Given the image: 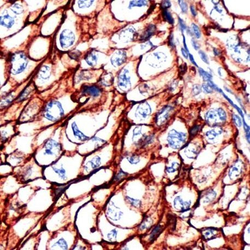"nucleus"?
<instances>
[{
    "mask_svg": "<svg viewBox=\"0 0 250 250\" xmlns=\"http://www.w3.org/2000/svg\"><path fill=\"white\" fill-rule=\"evenodd\" d=\"M64 115V110L61 103L56 101H52L46 105L44 109V116L48 120L57 121Z\"/></svg>",
    "mask_w": 250,
    "mask_h": 250,
    "instance_id": "nucleus-1",
    "label": "nucleus"
},
{
    "mask_svg": "<svg viewBox=\"0 0 250 250\" xmlns=\"http://www.w3.org/2000/svg\"><path fill=\"white\" fill-rule=\"evenodd\" d=\"M11 63V73L16 75L25 70L28 63V60L24 53L17 52L12 55Z\"/></svg>",
    "mask_w": 250,
    "mask_h": 250,
    "instance_id": "nucleus-2",
    "label": "nucleus"
},
{
    "mask_svg": "<svg viewBox=\"0 0 250 250\" xmlns=\"http://www.w3.org/2000/svg\"><path fill=\"white\" fill-rule=\"evenodd\" d=\"M186 138V133L173 129L168 132L167 141L170 147L174 149H179L185 144Z\"/></svg>",
    "mask_w": 250,
    "mask_h": 250,
    "instance_id": "nucleus-3",
    "label": "nucleus"
},
{
    "mask_svg": "<svg viewBox=\"0 0 250 250\" xmlns=\"http://www.w3.org/2000/svg\"><path fill=\"white\" fill-rule=\"evenodd\" d=\"M118 85L121 90L127 91L131 86L130 77L129 71L126 68H123L120 71L118 75Z\"/></svg>",
    "mask_w": 250,
    "mask_h": 250,
    "instance_id": "nucleus-4",
    "label": "nucleus"
},
{
    "mask_svg": "<svg viewBox=\"0 0 250 250\" xmlns=\"http://www.w3.org/2000/svg\"><path fill=\"white\" fill-rule=\"evenodd\" d=\"M173 111V108L170 105H166L162 108L155 116V123L161 126L167 122Z\"/></svg>",
    "mask_w": 250,
    "mask_h": 250,
    "instance_id": "nucleus-5",
    "label": "nucleus"
},
{
    "mask_svg": "<svg viewBox=\"0 0 250 250\" xmlns=\"http://www.w3.org/2000/svg\"><path fill=\"white\" fill-rule=\"evenodd\" d=\"M75 41V36L72 31L66 29L64 30L60 36V42L61 46L64 48H67L73 45Z\"/></svg>",
    "mask_w": 250,
    "mask_h": 250,
    "instance_id": "nucleus-6",
    "label": "nucleus"
},
{
    "mask_svg": "<svg viewBox=\"0 0 250 250\" xmlns=\"http://www.w3.org/2000/svg\"><path fill=\"white\" fill-rule=\"evenodd\" d=\"M205 120L211 126H217L224 122L219 116L217 109H213L208 111L205 115Z\"/></svg>",
    "mask_w": 250,
    "mask_h": 250,
    "instance_id": "nucleus-7",
    "label": "nucleus"
},
{
    "mask_svg": "<svg viewBox=\"0 0 250 250\" xmlns=\"http://www.w3.org/2000/svg\"><path fill=\"white\" fill-rule=\"evenodd\" d=\"M152 112L151 107L147 102H143L140 103L137 107L136 115L143 119H145L151 114Z\"/></svg>",
    "mask_w": 250,
    "mask_h": 250,
    "instance_id": "nucleus-8",
    "label": "nucleus"
},
{
    "mask_svg": "<svg viewBox=\"0 0 250 250\" xmlns=\"http://www.w3.org/2000/svg\"><path fill=\"white\" fill-rule=\"evenodd\" d=\"M126 54L124 50H118L112 55L110 61L112 65L115 67L120 66L126 60Z\"/></svg>",
    "mask_w": 250,
    "mask_h": 250,
    "instance_id": "nucleus-9",
    "label": "nucleus"
},
{
    "mask_svg": "<svg viewBox=\"0 0 250 250\" xmlns=\"http://www.w3.org/2000/svg\"><path fill=\"white\" fill-rule=\"evenodd\" d=\"M191 204V202L183 200L182 198L180 196H177L175 198L174 200V208L180 210L181 213H185L190 210V207Z\"/></svg>",
    "mask_w": 250,
    "mask_h": 250,
    "instance_id": "nucleus-10",
    "label": "nucleus"
},
{
    "mask_svg": "<svg viewBox=\"0 0 250 250\" xmlns=\"http://www.w3.org/2000/svg\"><path fill=\"white\" fill-rule=\"evenodd\" d=\"M122 214L123 213L120 210V209L115 206L113 203L110 205V207L107 211V216L108 217V218L114 221L120 219Z\"/></svg>",
    "mask_w": 250,
    "mask_h": 250,
    "instance_id": "nucleus-11",
    "label": "nucleus"
},
{
    "mask_svg": "<svg viewBox=\"0 0 250 250\" xmlns=\"http://www.w3.org/2000/svg\"><path fill=\"white\" fill-rule=\"evenodd\" d=\"M203 238L205 240H210L214 239L217 238V235L218 234L219 230L215 228H206L200 230Z\"/></svg>",
    "mask_w": 250,
    "mask_h": 250,
    "instance_id": "nucleus-12",
    "label": "nucleus"
},
{
    "mask_svg": "<svg viewBox=\"0 0 250 250\" xmlns=\"http://www.w3.org/2000/svg\"><path fill=\"white\" fill-rule=\"evenodd\" d=\"M101 91V89L96 86H84L82 89L83 94L90 95L94 97L99 96Z\"/></svg>",
    "mask_w": 250,
    "mask_h": 250,
    "instance_id": "nucleus-13",
    "label": "nucleus"
},
{
    "mask_svg": "<svg viewBox=\"0 0 250 250\" xmlns=\"http://www.w3.org/2000/svg\"><path fill=\"white\" fill-rule=\"evenodd\" d=\"M1 24L8 29H10L14 23V19L10 16L8 12L5 11L1 16Z\"/></svg>",
    "mask_w": 250,
    "mask_h": 250,
    "instance_id": "nucleus-14",
    "label": "nucleus"
},
{
    "mask_svg": "<svg viewBox=\"0 0 250 250\" xmlns=\"http://www.w3.org/2000/svg\"><path fill=\"white\" fill-rule=\"evenodd\" d=\"M45 148L46 154H47V155H53L54 152L52 150L54 149L60 150V144L52 139H49V141H47V143L45 144Z\"/></svg>",
    "mask_w": 250,
    "mask_h": 250,
    "instance_id": "nucleus-15",
    "label": "nucleus"
},
{
    "mask_svg": "<svg viewBox=\"0 0 250 250\" xmlns=\"http://www.w3.org/2000/svg\"><path fill=\"white\" fill-rule=\"evenodd\" d=\"M72 128L73 130L74 136H75L79 140L82 141H85L89 139V137L85 136L83 133L79 130L78 128V126L75 122H74L72 124Z\"/></svg>",
    "mask_w": 250,
    "mask_h": 250,
    "instance_id": "nucleus-16",
    "label": "nucleus"
},
{
    "mask_svg": "<svg viewBox=\"0 0 250 250\" xmlns=\"http://www.w3.org/2000/svg\"><path fill=\"white\" fill-rule=\"evenodd\" d=\"M114 82V77L111 73H107L105 74L101 78L100 83L105 86H110Z\"/></svg>",
    "mask_w": 250,
    "mask_h": 250,
    "instance_id": "nucleus-17",
    "label": "nucleus"
},
{
    "mask_svg": "<svg viewBox=\"0 0 250 250\" xmlns=\"http://www.w3.org/2000/svg\"><path fill=\"white\" fill-rule=\"evenodd\" d=\"M98 57L93 52H88L85 57V60L89 66L93 67L95 66L97 62Z\"/></svg>",
    "mask_w": 250,
    "mask_h": 250,
    "instance_id": "nucleus-18",
    "label": "nucleus"
},
{
    "mask_svg": "<svg viewBox=\"0 0 250 250\" xmlns=\"http://www.w3.org/2000/svg\"><path fill=\"white\" fill-rule=\"evenodd\" d=\"M164 229V226L159 224L152 230L150 237V241L152 243L160 235Z\"/></svg>",
    "mask_w": 250,
    "mask_h": 250,
    "instance_id": "nucleus-19",
    "label": "nucleus"
},
{
    "mask_svg": "<svg viewBox=\"0 0 250 250\" xmlns=\"http://www.w3.org/2000/svg\"><path fill=\"white\" fill-rule=\"evenodd\" d=\"M50 75H51L50 68L47 66H43L39 70V72L38 73L39 78L44 80H47L49 78Z\"/></svg>",
    "mask_w": 250,
    "mask_h": 250,
    "instance_id": "nucleus-20",
    "label": "nucleus"
},
{
    "mask_svg": "<svg viewBox=\"0 0 250 250\" xmlns=\"http://www.w3.org/2000/svg\"><path fill=\"white\" fill-rule=\"evenodd\" d=\"M187 148L186 147V149L185 150V153L186 156L188 158L191 159L195 158V157L197 156L199 152L198 149L194 146L191 147H189V146H187Z\"/></svg>",
    "mask_w": 250,
    "mask_h": 250,
    "instance_id": "nucleus-21",
    "label": "nucleus"
},
{
    "mask_svg": "<svg viewBox=\"0 0 250 250\" xmlns=\"http://www.w3.org/2000/svg\"><path fill=\"white\" fill-rule=\"evenodd\" d=\"M216 197V193L213 190H210L207 191L205 193L204 198L203 199L204 203H209L214 200V199Z\"/></svg>",
    "mask_w": 250,
    "mask_h": 250,
    "instance_id": "nucleus-22",
    "label": "nucleus"
},
{
    "mask_svg": "<svg viewBox=\"0 0 250 250\" xmlns=\"http://www.w3.org/2000/svg\"><path fill=\"white\" fill-rule=\"evenodd\" d=\"M221 133H222L221 129L217 128V129H214V130H209L206 133L205 136L208 140L213 141L215 139L216 137H217Z\"/></svg>",
    "mask_w": 250,
    "mask_h": 250,
    "instance_id": "nucleus-23",
    "label": "nucleus"
},
{
    "mask_svg": "<svg viewBox=\"0 0 250 250\" xmlns=\"http://www.w3.org/2000/svg\"><path fill=\"white\" fill-rule=\"evenodd\" d=\"M155 30H156L155 26H154L153 25H150V26H148L146 31L144 33L142 37H141V40L147 39L148 38H149V37H150L154 34Z\"/></svg>",
    "mask_w": 250,
    "mask_h": 250,
    "instance_id": "nucleus-24",
    "label": "nucleus"
},
{
    "mask_svg": "<svg viewBox=\"0 0 250 250\" xmlns=\"http://www.w3.org/2000/svg\"><path fill=\"white\" fill-rule=\"evenodd\" d=\"M152 224H153L152 219L151 218H150L149 217H146L143 219L141 224L139 225V229H140L141 230L149 229L151 227Z\"/></svg>",
    "mask_w": 250,
    "mask_h": 250,
    "instance_id": "nucleus-25",
    "label": "nucleus"
},
{
    "mask_svg": "<svg viewBox=\"0 0 250 250\" xmlns=\"http://www.w3.org/2000/svg\"><path fill=\"white\" fill-rule=\"evenodd\" d=\"M241 173V169L238 166H235L232 167L229 171V177L231 179L238 177Z\"/></svg>",
    "mask_w": 250,
    "mask_h": 250,
    "instance_id": "nucleus-26",
    "label": "nucleus"
},
{
    "mask_svg": "<svg viewBox=\"0 0 250 250\" xmlns=\"http://www.w3.org/2000/svg\"><path fill=\"white\" fill-rule=\"evenodd\" d=\"M101 164V158H100V157L96 156L94 157L91 161L88 162V163L86 164V166L89 165L91 167V168L96 169V168L100 166Z\"/></svg>",
    "mask_w": 250,
    "mask_h": 250,
    "instance_id": "nucleus-27",
    "label": "nucleus"
},
{
    "mask_svg": "<svg viewBox=\"0 0 250 250\" xmlns=\"http://www.w3.org/2000/svg\"><path fill=\"white\" fill-rule=\"evenodd\" d=\"M13 99H14V96L12 94L5 96V98H3L1 100V107L4 108L6 106H7L8 104H10L12 102V101L13 100Z\"/></svg>",
    "mask_w": 250,
    "mask_h": 250,
    "instance_id": "nucleus-28",
    "label": "nucleus"
},
{
    "mask_svg": "<svg viewBox=\"0 0 250 250\" xmlns=\"http://www.w3.org/2000/svg\"><path fill=\"white\" fill-rule=\"evenodd\" d=\"M162 16L165 21H167L171 24H173L174 22V19L173 18L171 14L167 10H164L162 12Z\"/></svg>",
    "mask_w": 250,
    "mask_h": 250,
    "instance_id": "nucleus-29",
    "label": "nucleus"
},
{
    "mask_svg": "<svg viewBox=\"0 0 250 250\" xmlns=\"http://www.w3.org/2000/svg\"><path fill=\"white\" fill-rule=\"evenodd\" d=\"M199 72L200 76L204 80L205 82H208V80H211L213 76L210 73L205 71L202 68H199Z\"/></svg>",
    "mask_w": 250,
    "mask_h": 250,
    "instance_id": "nucleus-30",
    "label": "nucleus"
},
{
    "mask_svg": "<svg viewBox=\"0 0 250 250\" xmlns=\"http://www.w3.org/2000/svg\"><path fill=\"white\" fill-rule=\"evenodd\" d=\"M147 5L146 1H130L129 5V8L133 7H142Z\"/></svg>",
    "mask_w": 250,
    "mask_h": 250,
    "instance_id": "nucleus-31",
    "label": "nucleus"
},
{
    "mask_svg": "<svg viewBox=\"0 0 250 250\" xmlns=\"http://www.w3.org/2000/svg\"><path fill=\"white\" fill-rule=\"evenodd\" d=\"M11 10L14 13H15L16 14H18V15L22 13L23 11H24L22 5L18 4V3L14 4L11 7Z\"/></svg>",
    "mask_w": 250,
    "mask_h": 250,
    "instance_id": "nucleus-32",
    "label": "nucleus"
},
{
    "mask_svg": "<svg viewBox=\"0 0 250 250\" xmlns=\"http://www.w3.org/2000/svg\"><path fill=\"white\" fill-rule=\"evenodd\" d=\"M180 167L179 163L176 162H174L172 163V166L171 167L166 168V171L168 173H173L177 171Z\"/></svg>",
    "mask_w": 250,
    "mask_h": 250,
    "instance_id": "nucleus-33",
    "label": "nucleus"
},
{
    "mask_svg": "<svg viewBox=\"0 0 250 250\" xmlns=\"http://www.w3.org/2000/svg\"><path fill=\"white\" fill-rule=\"evenodd\" d=\"M127 200L131 204L132 206L136 208H139L141 205V202L139 199H136L133 198H130L129 197H126Z\"/></svg>",
    "mask_w": 250,
    "mask_h": 250,
    "instance_id": "nucleus-34",
    "label": "nucleus"
},
{
    "mask_svg": "<svg viewBox=\"0 0 250 250\" xmlns=\"http://www.w3.org/2000/svg\"><path fill=\"white\" fill-rule=\"evenodd\" d=\"M94 1H79L78 6L80 8H88L92 5Z\"/></svg>",
    "mask_w": 250,
    "mask_h": 250,
    "instance_id": "nucleus-35",
    "label": "nucleus"
},
{
    "mask_svg": "<svg viewBox=\"0 0 250 250\" xmlns=\"http://www.w3.org/2000/svg\"><path fill=\"white\" fill-rule=\"evenodd\" d=\"M53 170L56 173L59 175V177L62 179L63 180H65L66 179V171L61 167L60 169H58L56 168H53Z\"/></svg>",
    "mask_w": 250,
    "mask_h": 250,
    "instance_id": "nucleus-36",
    "label": "nucleus"
},
{
    "mask_svg": "<svg viewBox=\"0 0 250 250\" xmlns=\"http://www.w3.org/2000/svg\"><path fill=\"white\" fill-rule=\"evenodd\" d=\"M128 161L131 164H137L141 161L140 157L137 155H133L127 158Z\"/></svg>",
    "mask_w": 250,
    "mask_h": 250,
    "instance_id": "nucleus-37",
    "label": "nucleus"
},
{
    "mask_svg": "<svg viewBox=\"0 0 250 250\" xmlns=\"http://www.w3.org/2000/svg\"><path fill=\"white\" fill-rule=\"evenodd\" d=\"M55 245H58L61 248H62V249H64V250H67V247H68V245H67L66 241H65V240L63 239V238L59 240L55 244H54V246H55Z\"/></svg>",
    "mask_w": 250,
    "mask_h": 250,
    "instance_id": "nucleus-38",
    "label": "nucleus"
},
{
    "mask_svg": "<svg viewBox=\"0 0 250 250\" xmlns=\"http://www.w3.org/2000/svg\"><path fill=\"white\" fill-rule=\"evenodd\" d=\"M79 78L82 80H88L91 78V74L89 72H83L79 75Z\"/></svg>",
    "mask_w": 250,
    "mask_h": 250,
    "instance_id": "nucleus-39",
    "label": "nucleus"
},
{
    "mask_svg": "<svg viewBox=\"0 0 250 250\" xmlns=\"http://www.w3.org/2000/svg\"><path fill=\"white\" fill-rule=\"evenodd\" d=\"M31 89L29 87L27 88V89H25V90L21 94V95L20 96V97H19V101H21L25 99L26 97H27V96L29 95V94L31 92Z\"/></svg>",
    "mask_w": 250,
    "mask_h": 250,
    "instance_id": "nucleus-40",
    "label": "nucleus"
},
{
    "mask_svg": "<svg viewBox=\"0 0 250 250\" xmlns=\"http://www.w3.org/2000/svg\"><path fill=\"white\" fill-rule=\"evenodd\" d=\"M117 233H118V232L115 229L112 230L109 233H108V234L107 235V237H108V239L110 241H111L116 239Z\"/></svg>",
    "mask_w": 250,
    "mask_h": 250,
    "instance_id": "nucleus-41",
    "label": "nucleus"
},
{
    "mask_svg": "<svg viewBox=\"0 0 250 250\" xmlns=\"http://www.w3.org/2000/svg\"><path fill=\"white\" fill-rule=\"evenodd\" d=\"M202 89L204 91V92H205L207 94L213 93L214 90V89H213L207 83H204L202 85Z\"/></svg>",
    "mask_w": 250,
    "mask_h": 250,
    "instance_id": "nucleus-42",
    "label": "nucleus"
},
{
    "mask_svg": "<svg viewBox=\"0 0 250 250\" xmlns=\"http://www.w3.org/2000/svg\"><path fill=\"white\" fill-rule=\"evenodd\" d=\"M200 129V126H194L193 127H192L190 131V136H193L196 135L198 133V132L199 131Z\"/></svg>",
    "mask_w": 250,
    "mask_h": 250,
    "instance_id": "nucleus-43",
    "label": "nucleus"
},
{
    "mask_svg": "<svg viewBox=\"0 0 250 250\" xmlns=\"http://www.w3.org/2000/svg\"><path fill=\"white\" fill-rule=\"evenodd\" d=\"M192 27L193 32H194V33L196 37L197 38H199L200 37V36H201V33H200V30H199L198 26L197 25H196V24H193L192 25Z\"/></svg>",
    "mask_w": 250,
    "mask_h": 250,
    "instance_id": "nucleus-44",
    "label": "nucleus"
},
{
    "mask_svg": "<svg viewBox=\"0 0 250 250\" xmlns=\"http://www.w3.org/2000/svg\"><path fill=\"white\" fill-rule=\"evenodd\" d=\"M127 175V174L126 173L122 171V170H120V172H119L115 177L114 179L116 181H119L121 179H122L123 177H126Z\"/></svg>",
    "mask_w": 250,
    "mask_h": 250,
    "instance_id": "nucleus-45",
    "label": "nucleus"
},
{
    "mask_svg": "<svg viewBox=\"0 0 250 250\" xmlns=\"http://www.w3.org/2000/svg\"><path fill=\"white\" fill-rule=\"evenodd\" d=\"M233 120L235 125L238 127H240L242 125V121L239 116L236 115H233Z\"/></svg>",
    "mask_w": 250,
    "mask_h": 250,
    "instance_id": "nucleus-46",
    "label": "nucleus"
},
{
    "mask_svg": "<svg viewBox=\"0 0 250 250\" xmlns=\"http://www.w3.org/2000/svg\"><path fill=\"white\" fill-rule=\"evenodd\" d=\"M133 138L137 137H139L142 135L141 133V126H137L133 130Z\"/></svg>",
    "mask_w": 250,
    "mask_h": 250,
    "instance_id": "nucleus-47",
    "label": "nucleus"
},
{
    "mask_svg": "<svg viewBox=\"0 0 250 250\" xmlns=\"http://www.w3.org/2000/svg\"><path fill=\"white\" fill-rule=\"evenodd\" d=\"M198 54H199L200 57L201 58V59L203 60V61H204L205 63H206L207 64H209V58L208 56H207V55H206V54L205 52H203V51H202V50L199 51Z\"/></svg>",
    "mask_w": 250,
    "mask_h": 250,
    "instance_id": "nucleus-48",
    "label": "nucleus"
},
{
    "mask_svg": "<svg viewBox=\"0 0 250 250\" xmlns=\"http://www.w3.org/2000/svg\"><path fill=\"white\" fill-rule=\"evenodd\" d=\"M179 4L181 7L183 13H186L188 10V5L186 3H185L183 1H178Z\"/></svg>",
    "mask_w": 250,
    "mask_h": 250,
    "instance_id": "nucleus-49",
    "label": "nucleus"
},
{
    "mask_svg": "<svg viewBox=\"0 0 250 250\" xmlns=\"http://www.w3.org/2000/svg\"><path fill=\"white\" fill-rule=\"evenodd\" d=\"M161 6L162 9H163V10H166L171 6V3L169 1H164L162 2Z\"/></svg>",
    "mask_w": 250,
    "mask_h": 250,
    "instance_id": "nucleus-50",
    "label": "nucleus"
},
{
    "mask_svg": "<svg viewBox=\"0 0 250 250\" xmlns=\"http://www.w3.org/2000/svg\"><path fill=\"white\" fill-rule=\"evenodd\" d=\"M201 91H202V88L199 85H196L193 86V92L195 96L199 94L201 92Z\"/></svg>",
    "mask_w": 250,
    "mask_h": 250,
    "instance_id": "nucleus-51",
    "label": "nucleus"
},
{
    "mask_svg": "<svg viewBox=\"0 0 250 250\" xmlns=\"http://www.w3.org/2000/svg\"><path fill=\"white\" fill-rule=\"evenodd\" d=\"M80 55V52L78 51L72 52L69 53V56L73 59H77Z\"/></svg>",
    "mask_w": 250,
    "mask_h": 250,
    "instance_id": "nucleus-52",
    "label": "nucleus"
},
{
    "mask_svg": "<svg viewBox=\"0 0 250 250\" xmlns=\"http://www.w3.org/2000/svg\"><path fill=\"white\" fill-rule=\"evenodd\" d=\"M179 24H180V28H181V30L183 31V30H185L186 29V26L184 21H183V20H182V19H181L180 18H179Z\"/></svg>",
    "mask_w": 250,
    "mask_h": 250,
    "instance_id": "nucleus-53",
    "label": "nucleus"
},
{
    "mask_svg": "<svg viewBox=\"0 0 250 250\" xmlns=\"http://www.w3.org/2000/svg\"><path fill=\"white\" fill-rule=\"evenodd\" d=\"M192 44L193 46V48H194V49L196 50H198V49L200 48V45L198 43V42H197L194 39H192Z\"/></svg>",
    "mask_w": 250,
    "mask_h": 250,
    "instance_id": "nucleus-54",
    "label": "nucleus"
},
{
    "mask_svg": "<svg viewBox=\"0 0 250 250\" xmlns=\"http://www.w3.org/2000/svg\"><path fill=\"white\" fill-rule=\"evenodd\" d=\"M169 45L171 46L172 47H175V43L174 41V37L173 35H171L169 37Z\"/></svg>",
    "mask_w": 250,
    "mask_h": 250,
    "instance_id": "nucleus-55",
    "label": "nucleus"
},
{
    "mask_svg": "<svg viewBox=\"0 0 250 250\" xmlns=\"http://www.w3.org/2000/svg\"><path fill=\"white\" fill-rule=\"evenodd\" d=\"M188 56L190 57V61L191 62L193 63L194 65H195L196 66H197V67H198V65H197V63L196 62V61H194V58H193V56H192V54H188Z\"/></svg>",
    "mask_w": 250,
    "mask_h": 250,
    "instance_id": "nucleus-56",
    "label": "nucleus"
},
{
    "mask_svg": "<svg viewBox=\"0 0 250 250\" xmlns=\"http://www.w3.org/2000/svg\"><path fill=\"white\" fill-rule=\"evenodd\" d=\"M181 53H182V55L183 56V57H185L186 58H187L188 57V54H189L188 52L185 49H184L183 48L181 49Z\"/></svg>",
    "mask_w": 250,
    "mask_h": 250,
    "instance_id": "nucleus-57",
    "label": "nucleus"
},
{
    "mask_svg": "<svg viewBox=\"0 0 250 250\" xmlns=\"http://www.w3.org/2000/svg\"><path fill=\"white\" fill-rule=\"evenodd\" d=\"M190 10H191V13H192V15L193 16H197V11L196 10V8H195V7L193 6V5H191V7H190Z\"/></svg>",
    "mask_w": 250,
    "mask_h": 250,
    "instance_id": "nucleus-58",
    "label": "nucleus"
},
{
    "mask_svg": "<svg viewBox=\"0 0 250 250\" xmlns=\"http://www.w3.org/2000/svg\"><path fill=\"white\" fill-rule=\"evenodd\" d=\"M186 68H187V66H186V65H181V66H180V70H181V71H180V73H184V72L186 71Z\"/></svg>",
    "mask_w": 250,
    "mask_h": 250,
    "instance_id": "nucleus-59",
    "label": "nucleus"
},
{
    "mask_svg": "<svg viewBox=\"0 0 250 250\" xmlns=\"http://www.w3.org/2000/svg\"><path fill=\"white\" fill-rule=\"evenodd\" d=\"M183 45H184V47H185V50L188 52V49L187 47V45H186V40H185V37L183 36Z\"/></svg>",
    "mask_w": 250,
    "mask_h": 250,
    "instance_id": "nucleus-60",
    "label": "nucleus"
},
{
    "mask_svg": "<svg viewBox=\"0 0 250 250\" xmlns=\"http://www.w3.org/2000/svg\"><path fill=\"white\" fill-rule=\"evenodd\" d=\"M214 52L216 56H218L219 54H220V52L217 49H216V48H214Z\"/></svg>",
    "mask_w": 250,
    "mask_h": 250,
    "instance_id": "nucleus-61",
    "label": "nucleus"
}]
</instances>
